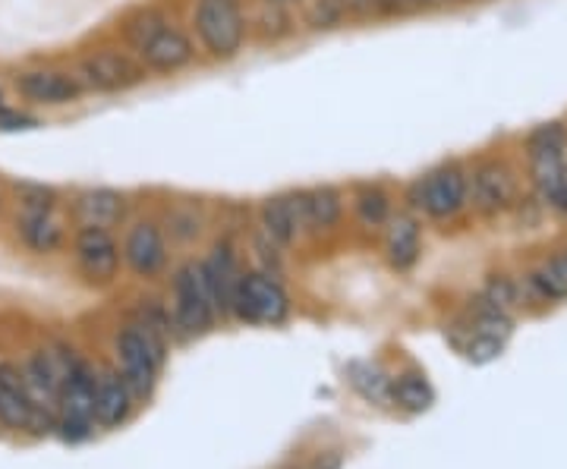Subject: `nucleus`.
Returning a JSON list of instances; mask_svg holds the SVG:
<instances>
[{
	"mask_svg": "<svg viewBox=\"0 0 567 469\" xmlns=\"http://www.w3.org/2000/svg\"><path fill=\"white\" fill-rule=\"evenodd\" d=\"M17 240L29 252L54 256L66 243V227L58 218V211H39V215H20L17 211Z\"/></svg>",
	"mask_w": 567,
	"mask_h": 469,
	"instance_id": "nucleus-20",
	"label": "nucleus"
},
{
	"mask_svg": "<svg viewBox=\"0 0 567 469\" xmlns=\"http://www.w3.org/2000/svg\"><path fill=\"white\" fill-rule=\"evenodd\" d=\"M561 256H565V262H567V249H565V252H561Z\"/></svg>",
	"mask_w": 567,
	"mask_h": 469,
	"instance_id": "nucleus-38",
	"label": "nucleus"
},
{
	"mask_svg": "<svg viewBox=\"0 0 567 469\" xmlns=\"http://www.w3.org/2000/svg\"><path fill=\"white\" fill-rule=\"evenodd\" d=\"M0 419L17 429H32L41 423V413L29 400L20 366L10 363H0Z\"/></svg>",
	"mask_w": 567,
	"mask_h": 469,
	"instance_id": "nucleus-19",
	"label": "nucleus"
},
{
	"mask_svg": "<svg viewBox=\"0 0 567 469\" xmlns=\"http://www.w3.org/2000/svg\"><path fill=\"white\" fill-rule=\"evenodd\" d=\"M447 3H457V0H429V7H447Z\"/></svg>",
	"mask_w": 567,
	"mask_h": 469,
	"instance_id": "nucleus-35",
	"label": "nucleus"
},
{
	"mask_svg": "<svg viewBox=\"0 0 567 469\" xmlns=\"http://www.w3.org/2000/svg\"><path fill=\"white\" fill-rule=\"evenodd\" d=\"M133 407V390L121 372H102L95 382V419L102 426H121Z\"/></svg>",
	"mask_w": 567,
	"mask_h": 469,
	"instance_id": "nucleus-22",
	"label": "nucleus"
},
{
	"mask_svg": "<svg viewBox=\"0 0 567 469\" xmlns=\"http://www.w3.org/2000/svg\"><path fill=\"white\" fill-rule=\"evenodd\" d=\"M76 76L89 95H126L152 80L140 58L123 44H102L85 51L76 63Z\"/></svg>",
	"mask_w": 567,
	"mask_h": 469,
	"instance_id": "nucleus-3",
	"label": "nucleus"
},
{
	"mask_svg": "<svg viewBox=\"0 0 567 469\" xmlns=\"http://www.w3.org/2000/svg\"><path fill=\"white\" fill-rule=\"evenodd\" d=\"M95 368L82 359H73L66 368L61 385V407H58V426L66 441H82L89 438L92 423H95Z\"/></svg>",
	"mask_w": 567,
	"mask_h": 469,
	"instance_id": "nucleus-9",
	"label": "nucleus"
},
{
	"mask_svg": "<svg viewBox=\"0 0 567 469\" xmlns=\"http://www.w3.org/2000/svg\"><path fill=\"white\" fill-rule=\"evenodd\" d=\"M70 218L76 227L114 230L130 221V196L117 186H82L70 199Z\"/></svg>",
	"mask_w": 567,
	"mask_h": 469,
	"instance_id": "nucleus-12",
	"label": "nucleus"
},
{
	"mask_svg": "<svg viewBox=\"0 0 567 469\" xmlns=\"http://www.w3.org/2000/svg\"><path fill=\"white\" fill-rule=\"evenodd\" d=\"M297 32H300V10H293V7L256 0V7L249 10V35L262 44H278Z\"/></svg>",
	"mask_w": 567,
	"mask_h": 469,
	"instance_id": "nucleus-21",
	"label": "nucleus"
},
{
	"mask_svg": "<svg viewBox=\"0 0 567 469\" xmlns=\"http://www.w3.org/2000/svg\"><path fill=\"white\" fill-rule=\"evenodd\" d=\"M429 10V0H379V13L375 20H391V17H410Z\"/></svg>",
	"mask_w": 567,
	"mask_h": 469,
	"instance_id": "nucleus-33",
	"label": "nucleus"
},
{
	"mask_svg": "<svg viewBox=\"0 0 567 469\" xmlns=\"http://www.w3.org/2000/svg\"><path fill=\"white\" fill-rule=\"evenodd\" d=\"M171 20H174V17H171L164 7H158V3H145V7H136V10H130V13L123 17L121 25H117V39H121L123 48H130V51L136 54L142 44Z\"/></svg>",
	"mask_w": 567,
	"mask_h": 469,
	"instance_id": "nucleus-23",
	"label": "nucleus"
},
{
	"mask_svg": "<svg viewBox=\"0 0 567 469\" xmlns=\"http://www.w3.org/2000/svg\"><path fill=\"white\" fill-rule=\"evenodd\" d=\"M136 58L142 61L148 76H162V80L181 76V73L193 70L196 63L203 61V54H199V48H196V39H193L189 25H183V22L177 20H171L167 25H162V29L136 51Z\"/></svg>",
	"mask_w": 567,
	"mask_h": 469,
	"instance_id": "nucleus-8",
	"label": "nucleus"
},
{
	"mask_svg": "<svg viewBox=\"0 0 567 469\" xmlns=\"http://www.w3.org/2000/svg\"><path fill=\"white\" fill-rule=\"evenodd\" d=\"M121 256L123 265L130 268L136 278H142V281L158 278L167 268V259H171V243H167L162 221L152 218V215L133 218L126 225V230H123Z\"/></svg>",
	"mask_w": 567,
	"mask_h": 469,
	"instance_id": "nucleus-10",
	"label": "nucleus"
},
{
	"mask_svg": "<svg viewBox=\"0 0 567 469\" xmlns=\"http://www.w3.org/2000/svg\"><path fill=\"white\" fill-rule=\"evenodd\" d=\"M524 155L527 158H546V155H567V126L561 121H548L533 126L524 136Z\"/></svg>",
	"mask_w": 567,
	"mask_h": 469,
	"instance_id": "nucleus-26",
	"label": "nucleus"
},
{
	"mask_svg": "<svg viewBox=\"0 0 567 469\" xmlns=\"http://www.w3.org/2000/svg\"><path fill=\"white\" fill-rule=\"evenodd\" d=\"M527 286L539 300H567V262L565 256H551L539 268H533Z\"/></svg>",
	"mask_w": 567,
	"mask_h": 469,
	"instance_id": "nucleus-25",
	"label": "nucleus"
},
{
	"mask_svg": "<svg viewBox=\"0 0 567 469\" xmlns=\"http://www.w3.org/2000/svg\"><path fill=\"white\" fill-rule=\"evenodd\" d=\"M171 322L174 327L193 337V334H205L208 327L215 325L218 312L215 303L208 296L203 274H199V262H183L174 271V284H171Z\"/></svg>",
	"mask_w": 567,
	"mask_h": 469,
	"instance_id": "nucleus-7",
	"label": "nucleus"
},
{
	"mask_svg": "<svg viewBox=\"0 0 567 469\" xmlns=\"http://www.w3.org/2000/svg\"><path fill=\"white\" fill-rule=\"evenodd\" d=\"M22 382H25V390H29V400L35 404L41 416H58V407H61V385L63 375L54 356L48 350L41 353H32L25 363H22Z\"/></svg>",
	"mask_w": 567,
	"mask_h": 469,
	"instance_id": "nucleus-17",
	"label": "nucleus"
},
{
	"mask_svg": "<svg viewBox=\"0 0 567 469\" xmlns=\"http://www.w3.org/2000/svg\"><path fill=\"white\" fill-rule=\"evenodd\" d=\"M230 315L249 325H281L290 315V293L284 290L281 278L252 268V271H244L237 284Z\"/></svg>",
	"mask_w": 567,
	"mask_h": 469,
	"instance_id": "nucleus-5",
	"label": "nucleus"
},
{
	"mask_svg": "<svg viewBox=\"0 0 567 469\" xmlns=\"http://www.w3.org/2000/svg\"><path fill=\"white\" fill-rule=\"evenodd\" d=\"M470 170V208L483 218H498L514 211L520 202V174L517 167L502 158L488 155L473 161Z\"/></svg>",
	"mask_w": 567,
	"mask_h": 469,
	"instance_id": "nucleus-4",
	"label": "nucleus"
},
{
	"mask_svg": "<svg viewBox=\"0 0 567 469\" xmlns=\"http://www.w3.org/2000/svg\"><path fill=\"white\" fill-rule=\"evenodd\" d=\"M13 202H17L20 215L58 211L61 208V192L54 186L39 184V180H22V184H13Z\"/></svg>",
	"mask_w": 567,
	"mask_h": 469,
	"instance_id": "nucleus-27",
	"label": "nucleus"
},
{
	"mask_svg": "<svg viewBox=\"0 0 567 469\" xmlns=\"http://www.w3.org/2000/svg\"><path fill=\"white\" fill-rule=\"evenodd\" d=\"M347 22L353 20L344 0H303L300 3V25L309 32H331Z\"/></svg>",
	"mask_w": 567,
	"mask_h": 469,
	"instance_id": "nucleus-24",
	"label": "nucleus"
},
{
	"mask_svg": "<svg viewBox=\"0 0 567 469\" xmlns=\"http://www.w3.org/2000/svg\"><path fill=\"white\" fill-rule=\"evenodd\" d=\"M256 215H259V230L271 243L281 246L284 252L303 240V221H300V208H297L293 189L262 199Z\"/></svg>",
	"mask_w": 567,
	"mask_h": 469,
	"instance_id": "nucleus-15",
	"label": "nucleus"
},
{
	"mask_svg": "<svg viewBox=\"0 0 567 469\" xmlns=\"http://www.w3.org/2000/svg\"><path fill=\"white\" fill-rule=\"evenodd\" d=\"M347 208L363 230H382L398 211L391 186L382 180H357L347 189Z\"/></svg>",
	"mask_w": 567,
	"mask_h": 469,
	"instance_id": "nucleus-18",
	"label": "nucleus"
},
{
	"mask_svg": "<svg viewBox=\"0 0 567 469\" xmlns=\"http://www.w3.org/2000/svg\"><path fill=\"white\" fill-rule=\"evenodd\" d=\"M300 221H303V237H319L331 233L344 225L347 218V189L334 184H316L293 189Z\"/></svg>",
	"mask_w": 567,
	"mask_h": 469,
	"instance_id": "nucleus-13",
	"label": "nucleus"
},
{
	"mask_svg": "<svg viewBox=\"0 0 567 469\" xmlns=\"http://www.w3.org/2000/svg\"><path fill=\"white\" fill-rule=\"evenodd\" d=\"M186 25L196 39L199 54L212 63L237 61L252 41L244 0H193Z\"/></svg>",
	"mask_w": 567,
	"mask_h": 469,
	"instance_id": "nucleus-1",
	"label": "nucleus"
},
{
	"mask_svg": "<svg viewBox=\"0 0 567 469\" xmlns=\"http://www.w3.org/2000/svg\"><path fill=\"white\" fill-rule=\"evenodd\" d=\"M39 117L35 114H29V111H20V107H13V104H7L3 111H0V133H17V129H35L39 126Z\"/></svg>",
	"mask_w": 567,
	"mask_h": 469,
	"instance_id": "nucleus-32",
	"label": "nucleus"
},
{
	"mask_svg": "<svg viewBox=\"0 0 567 469\" xmlns=\"http://www.w3.org/2000/svg\"><path fill=\"white\" fill-rule=\"evenodd\" d=\"M3 205H7V196H3V189H0V211H3Z\"/></svg>",
	"mask_w": 567,
	"mask_h": 469,
	"instance_id": "nucleus-37",
	"label": "nucleus"
},
{
	"mask_svg": "<svg viewBox=\"0 0 567 469\" xmlns=\"http://www.w3.org/2000/svg\"><path fill=\"white\" fill-rule=\"evenodd\" d=\"M271 3H281V7H293V10H300V3H303V0H271Z\"/></svg>",
	"mask_w": 567,
	"mask_h": 469,
	"instance_id": "nucleus-34",
	"label": "nucleus"
},
{
	"mask_svg": "<svg viewBox=\"0 0 567 469\" xmlns=\"http://www.w3.org/2000/svg\"><path fill=\"white\" fill-rule=\"evenodd\" d=\"M391 394H394V400H398L401 407L413 409V413L429 409L432 407V400H435V394H432V388H429V382H425L423 375H416V372L401 375V378L391 385Z\"/></svg>",
	"mask_w": 567,
	"mask_h": 469,
	"instance_id": "nucleus-29",
	"label": "nucleus"
},
{
	"mask_svg": "<svg viewBox=\"0 0 567 469\" xmlns=\"http://www.w3.org/2000/svg\"><path fill=\"white\" fill-rule=\"evenodd\" d=\"M470 164L461 158H445L432 164L420 177H413L404 189L406 211L425 221L445 225L470 208Z\"/></svg>",
	"mask_w": 567,
	"mask_h": 469,
	"instance_id": "nucleus-2",
	"label": "nucleus"
},
{
	"mask_svg": "<svg viewBox=\"0 0 567 469\" xmlns=\"http://www.w3.org/2000/svg\"><path fill=\"white\" fill-rule=\"evenodd\" d=\"M7 104H10V102H7V95H3V88H0V111H3Z\"/></svg>",
	"mask_w": 567,
	"mask_h": 469,
	"instance_id": "nucleus-36",
	"label": "nucleus"
},
{
	"mask_svg": "<svg viewBox=\"0 0 567 469\" xmlns=\"http://www.w3.org/2000/svg\"><path fill=\"white\" fill-rule=\"evenodd\" d=\"M73 259H76V268L89 284H111L121 274L123 265L121 240L114 237V230L76 227L73 230Z\"/></svg>",
	"mask_w": 567,
	"mask_h": 469,
	"instance_id": "nucleus-11",
	"label": "nucleus"
},
{
	"mask_svg": "<svg viewBox=\"0 0 567 469\" xmlns=\"http://www.w3.org/2000/svg\"><path fill=\"white\" fill-rule=\"evenodd\" d=\"M13 88L25 107L39 111H58V107H73L80 104L89 92L76 76V70L63 66H29L13 76Z\"/></svg>",
	"mask_w": 567,
	"mask_h": 469,
	"instance_id": "nucleus-6",
	"label": "nucleus"
},
{
	"mask_svg": "<svg viewBox=\"0 0 567 469\" xmlns=\"http://www.w3.org/2000/svg\"><path fill=\"white\" fill-rule=\"evenodd\" d=\"M385 237V259L394 271H410L423 256V221L413 211H394L382 227Z\"/></svg>",
	"mask_w": 567,
	"mask_h": 469,
	"instance_id": "nucleus-16",
	"label": "nucleus"
},
{
	"mask_svg": "<svg viewBox=\"0 0 567 469\" xmlns=\"http://www.w3.org/2000/svg\"><path fill=\"white\" fill-rule=\"evenodd\" d=\"M203 211H199V205L196 202H181L171 208V215L164 218L162 227L164 233H167V240H196L199 233H203Z\"/></svg>",
	"mask_w": 567,
	"mask_h": 469,
	"instance_id": "nucleus-28",
	"label": "nucleus"
},
{
	"mask_svg": "<svg viewBox=\"0 0 567 469\" xmlns=\"http://www.w3.org/2000/svg\"><path fill=\"white\" fill-rule=\"evenodd\" d=\"M483 296H486L488 303H495V306L511 309L517 303V296H520V286L514 278H505V274H495V278H488L486 290H483Z\"/></svg>",
	"mask_w": 567,
	"mask_h": 469,
	"instance_id": "nucleus-31",
	"label": "nucleus"
},
{
	"mask_svg": "<svg viewBox=\"0 0 567 469\" xmlns=\"http://www.w3.org/2000/svg\"><path fill=\"white\" fill-rule=\"evenodd\" d=\"M199 274H203L205 286H208V296L215 303V312L218 315H230V303H234V293H237V284L244 278V268H240V259L234 252V246L221 240L208 249V256L199 259Z\"/></svg>",
	"mask_w": 567,
	"mask_h": 469,
	"instance_id": "nucleus-14",
	"label": "nucleus"
},
{
	"mask_svg": "<svg viewBox=\"0 0 567 469\" xmlns=\"http://www.w3.org/2000/svg\"><path fill=\"white\" fill-rule=\"evenodd\" d=\"M350 382L357 385V390L363 394V397H369V400H385L388 388H391V382L385 378V372L379 366H353L350 368Z\"/></svg>",
	"mask_w": 567,
	"mask_h": 469,
	"instance_id": "nucleus-30",
	"label": "nucleus"
}]
</instances>
